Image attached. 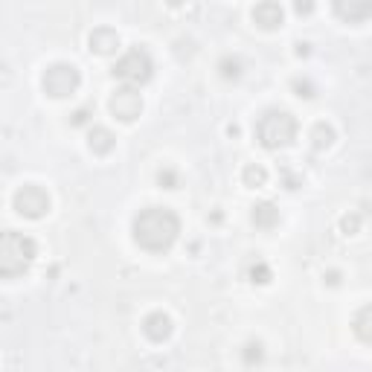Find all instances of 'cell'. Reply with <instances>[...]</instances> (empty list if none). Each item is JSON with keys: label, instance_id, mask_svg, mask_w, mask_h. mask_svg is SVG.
Segmentation results:
<instances>
[{"label": "cell", "instance_id": "6da1fadb", "mask_svg": "<svg viewBox=\"0 0 372 372\" xmlns=\"http://www.w3.org/2000/svg\"><path fill=\"white\" fill-rule=\"evenodd\" d=\"M131 233H134V242L143 250L163 253L180 236V218L169 207H145V210H140L134 215Z\"/></svg>", "mask_w": 372, "mask_h": 372}, {"label": "cell", "instance_id": "7a4b0ae2", "mask_svg": "<svg viewBox=\"0 0 372 372\" xmlns=\"http://www.w3.org/2000/svg\"><path fill=\"white\" fill-rule=\"evenodd\" d=\"M35 256H38V247H35L29 236L15 233V230L4 233V239H0V274L6 279L21 277L24 271H29Z\"/></svg>", "mask_w": 372, "mask_h": 372}, {"label": "cell", "instance_id": "3957f363", "mask_svg": "<svg viewBox=\"0 0 372 372\" xmlns=\"http://www.w3.org/2000/svg\"><path fill=\"white\" fill-rule=\"evenodd\" d=\"M256 140L265 148H271V152L285 148L296 140V120L288 110H265L256 123Z\"/></svg>", "mask_w": 372, "mask_h": 372}, {"label": "cell", "instance_id": "277c9868", "mask_svg": "<svg viewBox=\"0 0 372 372\" xmlns=\"http://www.w3.org/2000/svg\"><path fill=\"white\" fill-rule=\"evenodd\" d=\"M114 76L120 82H125L128 88H140L155 76V61H152V56H148V50L134 47L114 64Z\"/></svg>", "mask_w": 372, "mask_h": 372}, {"label": "cell", "instance_id": "5b68a950", "mask_svg": "<svg viewBox=\"0 0 372 372\" xmlns=\"http://www.w3.org/2000/svg\"><path fill=\"white\" fill-rule=\"evenodd\" d=\"M41 85H44V93H47V96H53V99H64V96H73V93L79 91L82 76H79V70L73 67V64L58 61V64H50V67L44 70Z\"/></svg>", "mask_w": 372, "mask_h": 372}, {"label": "cell", "instance_id": "8992f818", "mask_svg": "<svg viewBox=\"0 0 372 372\" xmlns=\"http://www.w3.org/2000/svg\"><path fill=\"white\" fill-rule=\"evenodd\" d=\"M15 210L24 215V218H41L50 212V195L47 190L35 183H26L15 192Z\"/></svg>", "mask_w": 372, "mask_h": 372}, {"label": "cell", "instance_id": "52a82bcc", "mask_svg": "<svg viewBox=\"0 0 372 372\" xmlns=\"http://www.w3.org/2000/svg\"><path fill=\"white\" fill-rule=\"evenodd\" d=\"M110 114H114L120 123H134L143 114V96L137 88H120L110 96Z\"/></svg>", "mask_w": 372, "mask_h": 372}, {"label": "cell", "instance_id": "ba28073f", "mask_svg": "<svg viewBox=\"0 0 372 372\" xmlns=\"http://www.w3.org/2000/svg\"><path fill=\"white\" fill-rule=\"evenodd\" d=\"M143 331L152 343H163V341L172 338V317L163 314V311H152L143 320Z\"/></svg>", "mask_w": 372, "mask_h": 372}, {"label": "cell", "instance_id": "9c48e42d", "mask_svg": "<svg viewBox=\"0 0 372 372\" xmlns=\"http://www.w3.org/2000/svg\"><path fill=\"white\" fill-rule=\"evenodd\" d=\"M334 15H338L341 21L346 24H363L366 18H372V4L369 0H338L334 4Z\"/></svg>", "mask_w": 372, "mask_h": 372}, {"label": "cell", "instance_id": "30bf717a", "mask_svg": "<svg viewBox=\"0 0 372 372\" xmlns=\"http://www.w3.org/2000/svg\"><path fill=\"white\" fill-rule=\"evenodd\" d=\"M88 44H91L93 53L110 56V53H117V47H120V35H117V29H110V26H96V29L91 32Z\"/></svg>", "mask_w": 372, "mask_h": 372}, {"label": "cell", "instance_id": "8fae6325", "mask_svg": "<svg viewBox=\"0 0 372 372\" xmlns=\"http://www.w3.org/2000/svg\"><path fill=\"white\" fill-rule=\"evenodd\" d=\"M253 21L262 29H277V26H282V6L274 4V0H265V4H259L253 9Z\"/></svg>", "mask_w": 372, "mask_h": 372}, {"label": "cell", "instance_id": "7c38bea8", "mask_svg": "<svg viewBox=\"0 0 372 372\" xmlns=\"http://www.w3.org/2000/svg\"><path fill=\"white\" fill-rule=\"evenodd\" d=\"M88 145H91L93 155H110V152H114V145H117V137L110 134L108 128L96 125V128H91V134H88Z\"/></svg>", "mask_w": 372, "mask_h": 372}, {"label": "cell", "instance_id": "4fadbf2b", "mask_svg": "<svg viewBox=\"0 0 372 372\" xmlns=\"http://www.w3.org/2000/svg\"><path fill=\"white\" fill-rule=\"evenodd\" d=\"M253 224L262 227V230L277 227V224H279V210H277V204H271V201L256 204V207H253Z\"/></svg>", "mask_w": 372, "mask_h": 372}, {"label": "cell", "instance_id": "5bb4252c", "mask_svg": "<svg viewBox=\"0 0 372 372\" xmlns=\"http://www.w3.org/2000/svg\"><path fill=\"white\" fill-rule=\"evenodd\" d=\"M352 331L358 334V338H361L363 343H372V306H363V309L355 314V320H352Z\"/></svg>", "mask_w": 372, "mask_h": 372}, {"label": "cell", "instance_id": "9a60e30c", "mask_svg": "<svg viewBox=\"0 0 372 372\" xmlns=\"http://www.w3.org/2000/svg\"><path fill=\"white\" fill-rule=\"evenodd\" d=\"M242 180H244V186H250V190H262V186L268 183V169L262 163H247L244 172H242Z\"/></svg>", "mask_w": 372, "mask_h": 372}, {"label": "cell", "instance_id": "2e32d148", "mask_svg": "<svg viewBox=\"0 0 372 372\" xmlns=\"http://www.w3.org/2000/svg\"><path fill=\"white\" fill-rule=\"evenodd\" d=\"M334 143V128L329 123H317L314 131H311V145L317 148V152H323V148H329Z\"/></svg>", "mask_w": 372, "mask_h": 372}, {"label": "cell", "instance_id": "e0dca14e", "mask_svg": "<svg viewBox=\"0 0 372 372\" xmlns=\"http://www.w3.org/2000/svg\"><path fill=\"white\" fill-rule=\"evenodd\" d=\"M221 76L224 79H239L242 76V61L239 58H221Z\"/></svg>", "mask_w": 372, "mask_h": 372}, {"label": "cell", "instance_id": "ac0fdd59", "mask_svg": "<svg viewBox=\"0 0 372 372\" xmlns=\"http://www.w3.org/2000/svg\"><path fill=\"white\" fill-rule=\"evenodd\" d=\"M271 268L265 265V262H256L253 268H250V282H259V285H268L271 282Z\"/></svg>", "mask_w": 372, "mask_h": 372}, {"label": "cell", "instance_id": "d6986e66", "mask_svg": "<svg viewBox=\"0 0 372 372\" xmlns=\"http://www.w3.org/2000/svg\"><path fill=\"white\" fill-rule=\"evenodd\" d=\"M157 180H160V186H163V190H177V186H180V177H177V172L175 169H160L157 172Z\"/></svg>", "mask_w": 372, "mask_h": 372}, {"label": "cell", "instance_id": "ffe728a7", "mask_svg": "<svg viewBox=\"0 0 372 372\" xmlns=\"http://www.w3.org/2000/svg\"><path fill=\"white\" fill-rule=\"evenodd\" d=\"M291 85H294V91H296V96H306V99H311V96L317 93V91H314V85H311L309 79H300V76H296V79H294Z\"/></svg>", "mask_w": 372, "mask_h": 372}, {"label": "cell", "instance_id": "44dd1931", "mask_svg": "<svg viewBox=\"0 0 372 372\" xmlns=\"http://www.w3.org/2000/svg\"><path fill=\"white\" fill-rule=\"evenodd\" d=\"M358 227H361V215H343L341 218V230L346 233V236H352V233H358Z\"/></svg>", "mask_w": 372, "mask_h": 372}, {"label": "cell", "instance_id": "7402d4cb", "mask_svg": "<svg viewBox=\"0 0 372 372\" xmlns=\"http://www.w3.org/2000/svg\"><path fill=\"white\" fill-rule=\"evenodd\" d=\"M262 343H247L244 346V363H259V361H262Z\"/></svg>", "mask_w": 372, "mask_h": 372}, {"label": "cell", "instance_id": "603a6c76", "mask_svg": "<svg viewBox=\"0 0 372 372\" xmlns=\"http://www.w3.org/2000/svg\"><path fill=\"white\" fill-rule=\"evenodd\" d=\"M88 117H91V108H79L76 114H73V125H85Z\"/></svg>", "mask_w": 372, "mask_h": 372}, {"label": "cell", "instance_id": "cb8c5ba5", "mask_svg": "<svg viewBox=\"0 0 372 372\" xmlns=\"http://www.w3.org/2000/svg\"><path fill=\"white\" fill-rule=\"evenodd\" d=\"M326 282H329V285H338V282H341V274H338V271H331V274L326 277Z\"/></svg>", "mask_w": 372, "mask_h": 372}, {"label": "cell", "instance_id": "d4e9b609", "mask_svg": "<svg viewBox=\"0 0 372 372\" xmlns=\"http://www.w3.org/2000/svg\"><path fill=\"white\" fill-rule=\"evenodd\" d=\"M294 9H296V12H300V15H303V12H311V9H314V6H311V4H296V6H294Z\"/></svg>", "mask_w": 372, "mask_h": 372}, {"label": "cell", "instance_id": "484cf974", "mask_svg": "<svg viewBox=\"0 0 372 372\" xmlns=\"http://www.w3.org/2000/svg\"><path fill=\"white\" fill-rule=\"evenodd\" d=\"M309 53V44H296V56H306Z\"/></svg>", "mask_w": 372, "mask_h": 372}]
</instances>
